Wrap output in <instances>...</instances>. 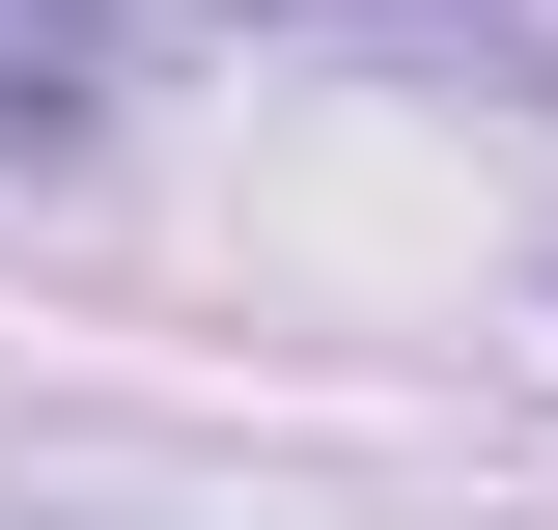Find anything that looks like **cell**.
Instances as JSON below:
<instances>
[{
    "label": "cell",
    "mask_w": 558,
    "mask_h": 530,
    "mask_svg": "<svg viewBox=\"0 0 558 530\" xmlns=\"http://www.w3.org/2000/svg\"><path fill=\"white\" fill-rule=\"evenodd\" d=\"M57 140H84V57H57V28H0V168H57Z\"/></svg>",
    "instance_id": "1"
}]
</instances>
